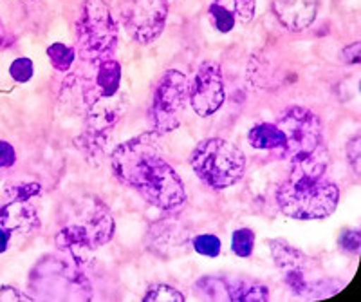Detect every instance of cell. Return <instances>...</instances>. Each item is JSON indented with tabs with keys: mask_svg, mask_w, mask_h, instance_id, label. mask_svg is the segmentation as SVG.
Segmentation results:
<instances>
[{
	"mask_svg": "<svg viewBox=\"0 0 361 302\" xmlns=\"http://www.w3.org/2000/svg\"><path fill=\"white\" fill-rule=\"evenodd\" d=\"M112 172L125 186L161 210H176L186 201L185 185L163 157L159 133H145L118 145L111 157Z\"/></svg>",
	"mask_w": 361,
	"mask_h": 302,
	"instance_id": "1",
	"label": "cell"
},
{
	"mask_svg": "<svg viewBox=\"0 0 361 302\" xmlns=\"http://www.w3.org/2000/svg\"><path fill=\"white\" fill-rule=\"evenodd\" d=\"M291 174L276 191L280 210L293 219H325L334 214L340 201V188L331 179H325L327 154L324 145L312 156L293 163Z\"/></svg>",
	"mask_w": 361,
	"mask_h": 302,
	"instance_id": "2",
	"label": "cell"
},
{
	"mask_svg": "<svg viewBox=\"0 0 361 302\" xmlns=\"http://www.w3.org/2000/svg\"><path fill=\"white\" fill-rule=\"evenodd\" d=\"M114 230V217L109 208L94 195H87L76 203L71 221L60 228L54 241L58 248L69 253L76 265H85L92 250L112 239Z\"/></svg>",
	"mask_w": 361,
	"mask_h": 302,
	"instance_id": "3",
	"label": "cell"
},
{
	"mask_svg": "<svg viewBox=\"0 0 361 302\" xmlns=\"http://www.w3.org/2000/svg\"><path fill=\"white\" fill-rule=\"evenodd\" d=\"M271 255L282 273L283 282L296 297H304L307 301L327 298L340 291L341 284H338L333 277H327L320 270L318 262L300 252L291 244L283 243L282 239L269 241Z\"/></svg>",
	"mask_w": 361,
	"mask_h": 302,
	"instance_id": "4",
	"label": "cell"
},
{
	"mask_svg": "<svg viewBox=\"0 0 361 302\" xmlns=\"http://www.w3.org/2000/svg\"><path fill=\"white\" fill-rule=\"evenodd\" d=\"M190 165L202 183L215 191H224L243 179L246 172V156L230 141L206 138L193 149Z\"/></svg>",
	"mask_w": 361,
	"mask_h": 302,
	"instance_id": "5",
	"label": "cell"
},
{
	"mask_svg": "<svg viewBox=\"0 0 361 302\" xmlns=\"http://www.w3.org/2000/svg\"><path fill=\"white\" fill-rule=\"evenodd\" d=\"M118 44V24L105 0H85L78 18V51L90 64L107 60Z\"/></svg>",
	"mask_w": 361,
	"mask_h": 302,
	"instance_id": "6",
	"label": "cell"
},
{
	"mask_svg": "<svg viewBox=\"0 0 361 302\" xmlns=\"http://www.w3.org/2000/svg\"><path fill=\"white\" fill-rule=\"evenodd\" d=\"M85 102V128L76 140V145L90 162H94V157H103L107 150L116 125L123 116L127 102L119 92L109 98H90Z\"/></svg>",
	"mask_w": 361,
	"mask_h": 302,
	"instance_id": "7",
	"label": "cell"
},
{
	"mask_svg": "<svg viewBox=\"0 0 361 302\" xmlns=\"http://www.w3.org/2000/svg\"><path fill=\"white\" fill-rule=\"evenodd\" d=\"M280 131L283 133V147L279 150L283 159L298 163L320 149L324 143L320 118L305 107H291L280 116Z\"/></svg>",
	"mask_w": 361,
	"mask_h": 302,
	"instance_id": "8",
	"label": "cell"
},
{
	"mask_svg": "<svg viewBox=\"0 0 361 302\" xmlns=\"http://www.w3.org/2000/svg\"><path fill=\"white\" fill-rule=\"evenodd\" d=\"M190 82L180 71H166L154 91L150 120L156 133L169 134L180 123V114L188 102Z\"/></svg>",
	"mask_w": 361,
	"mask_h": 302,
	"instance_id": "9",
	"label": "cell"
},
{
	"mask_svg": "<svg viewBox=\"0 0 361 302\" xmlns=\"http://www.w3.org/2000/svg\"><path fill=\"white\" fill-rule=\"evenodd\" d=\"M121 17L132 40L147 46L163 33L169 17V0H128Z\"/></svg>",
	"mask_w": 361,
	"mask_h": 302,
	"instance_id": "10",
	"label": "cell"
},
{
	"mask_svg": "<svg viewBox=\"0 0 361 302\" xmlns=\"http://www.w3.org/2000/svg\"><path fill=\"white\" fill-rule=\"evenodd\" d=\"M195 294L206 301L228 302H266L269 291L257 279L238 277V275H212L195 282Z\"/></svg>",
	"mask_w": 361,
	"mask_h": 302,
	"instance_id": "11",
	"label": "cell"
},
{
	"mask_svg": "<svg viewBox=\"0 0 361 302\" xmlns=\"http://www.w3.org/2000/svg\"><path fill=\"white\" fill-rule=\"evenodd\" d=\"M190 105L199 116H212L222 107L226 99L224 80L217 62H204L199 67L197 75L190 82Z\"/></svg>",
	"mask_w": 361,
	"mask_h": 302,
	"instance_id": "12",
	"label": "cell"
},
{
	"mask_svg": "<svg viewBox=\"0 0 361 302\" xmlns=\"http://www.w3.org/2000/svg\"><path fill=\"white\" fill-rule=\"evenodd\" d=\"M320 0H275V15L289 31H304L314 22Z\"/></svg>",
	"mask_w": 361,
	"mask_h": 302,
	"instance_id": "13",
	"label": "cell"
},
{
	"mask_svg": "<svg viewBox=\"0 0 361 302\" xmlns=\"http://www.w3.org/2000/svg\"><path fill=\"white\" fill-rule=\"evenodd\" d=\"M0 226L11 234H31L40 226V217L29 201H9L0 208Z\"/></svg>",
	"mask_w": 361,
	"mask_h": 302,
	"instance_id": "14",
	"label": "cell"
},
{
	"mask_svg": "<svg viewBox=\"0 0 361 302\" xmlns=\"http://www.w3.org/2000/svg\"><path fill=\"white\" fill-rule=\"evenodd\" d=\"M121 82V66L116 60H102L96 62L92 82L85 85V99L90 98H109L119 92Z\"/></svg>",
	"mask_w": 361,
	"mask_h": 302,
	"instance_id": "15",
	"label": "cell"
},
{
	"mask_svg": "<svg viewBox=\"0 0 361 302\" xmlns=\"http://www.w3.org/2000/svg\"><path fill=\"white\" fill-rule=\"evenodd\" d=\"M247 143L257 150H280L283 147V133L276 123H259L247 133Z\"/></svg>",
	"mask_w": 361,
	"mask_h": 302,
	"instance_id": "16",
	"label": "cell"
},
{
	"mask_svg": "<svg viewBox=\"0 0 361 302\" xmlns=\"http://www.w3.org/2000/svg\"><path fill=\"white\" fill-rule=\"evenodd\" d=\"M226 8L240 24H250L255 17V0H214Z\"/></svg>",
	"mask_w": 361,
	"mask_h": 302,
	"instance_id": "17",
	"label": "cell"
},
{
	"mask_svg": "<svg viewBox=\"0 0 361 302\" xmlns=\"http://www.w3.org/2000/svg\"><path fill=\"white\" fill-rule=\"evenodd\" d=\"M145 302H185V295L177 291L173 286L163 284V282H157L152 284L147 290V294L143 295Z\"/></svg>",
	"mask_w": 361,
	"mask_h": 302,
	"instance_id": "18",
	"label": "cell"
},
{
	"mask_svg": "<svg viewBox=\"0 0 361 302\" xmlns=\"http://www.w3.org/2000/svg\"><path fill=\"white\" fill-rule=\"evenodd\" d=\"M47 56L56 71H69L76 59V51L73 47H67L66 44H53L47 47Z\"/></svg>",
	"mask_w": 361,
	"mask_h": 302,
	"instance_id": "19",
	"label": "cell"
},
{
	"mask_svg": "<svg viewBox=\"0 0 361 302\" xmlns=\"http://www.w3.org/2000/svg\"><path fill=\"white\" fill-rule=\"evenodd\" d=\"M255 246V234L250 228H238L231 236V250L238 257H250L253 253Z\"/></svg>",
	"mask_w": 361,
	"mask_h": 302,
	"instance_id": "20",
	"label": "cell"
},
{
	"mask_svg": "<svg viewBox=\"0 0 361 302\" xmlns=\"http://www.w3.org/2000/svg\"><path fill=\"white\" fill-rule=\"evenodd\" d=\"M208 17L209 20H212V24H214L215 30L221 31V33H230L235 28V22H237L233 15H231L226 8H222L221 4H217V2H214V4L209 6Z\"/></svg>",
	"mask_w": 361,
	"mask_h": 302,
	"instance_id": "21",
	"label": "cell"
},
{
	"mask_svg": "<svg viewBox=\"0 0 361 302\" xmlns=\"http://www.w3.org/2000/svg\"><path fill=\"white\" fill-rule=\"evenodd\" d=\"M193 250L199 253V255L204 257H217L221 253V239L217 236H212V234H204V236L193 237L192 241Z\"/></svg>",
	"mask_w": 361,
	"mask_h": 302,
	"instance_id": "22",
	"label": "cell"
},
{
	"mask_svg": "<svg viewBox=\"0 0 361 302\" xmlns=\"http://www.w3.org/2000/svg\"><path fill=\"white\" fill-rule=\"evenodd\" d=\"M42 192L40 183L37 181H22L15 183L8 188V195L13 201H29L31 198L38 195Z\"/></svg>",
	"mask_w": 361,
	"mask_h": 302,
	"instance_id": "23",
	"label": "cell"
},
{
	"mask_svg": "<svg viewBox=\"0 0 361 302\" xmlns=\"http://www.w3.org/2000/svg\"><path fill=\"white\" fill-rule=\"evenodd\" d=\"M33 62L29 59H17L11 64V67H9V75H11V78L18 83L29 82V80L33 78Z\"/></svg>",
	"mask_w": 361,
	"mask_h": 302,
	"instance_id": "24",
	"label": "cell"
},
{
	"mask_svg": "<svg viewBox=\"0 0 361 302\" xmlns=\"http://www.w3.org/2000/svg\"><path fill=\"white\" fill-rule=\"evenodd\" d=\"M345 152H347V162L350 163V167H353V170L356 172V174H360V167H361V136L360 134H356V136L350 138V141L347 143V149H345Z\"/></svg>",
	"mask_w": 361,
	"mask_h": 302,
	"instance_id": "25",
	"label": "cell"
},
{
	"mask_svg": "<svg viewBox=\"0 0 361 302\" xmlns=\"http://www.w3.org/2000/svg\"><path fill=\"white\" fill-rule=\"evenodd\" d=\"M340 246L347 253H353L356 255L361 248V234L360 230H347V232L341 234L340 237Z\"/></svg>",
	"mask_w": 361,
	"mask_h": 302,
	"instance_id": "26",
	"label": "cell"
},
{
	"mask_svg": "<svg viewBox=\"0 0 361 302\" xmlns=\"http://www.w3.org/2000/svg\"><path fill=\"white\" fill-rule=\"evenodd\" d=\"M15 163H17V152L13 145L6 140H0V170L11 169Z\"/></svg>",
	"mask_w": 361,
	"mask_h": 302,
	"instance_id": "27",
	"label": "cell"
},
{
	"mask_svg": "<svg viewBox=\"0 0 361 302\" xmlns=\"http://www.w3.org/2000/svg\"><path fill=\"white\" fill-rule=\"evenodd\" d=\"M0 301L2 302H27L35 301L33 297L18 291L15 286H0Z\"/></svg>",
	"mask_w": 361,
	"mask_h": 302,
	"instance_id": "28",
	"label": "cell"
},
{
	"mask_svg": "<svg viewBox=\"0 0 361 302\" xmlns=\"http://www.w3.org/2000/svg\"><path fill=\"white\" fill-rule=\"evenodd\" d=\"M343 62L349 64V66H357L361 62V44L360 42H354L350 46H347L343 49Z\"/></svg>",
	"mask_w": 361,
	"mask_h": 302,
	"instance_id": "29",
	"label": "cell"
},
{
	"mask_svg": "<svg viewBox=\"0 0 361 302\" xmlns=\"http://www.w3.org/2000/svg\"><path fill=\"white\" fill-rule=\"evenodd\" d=\"M9 239H11V232H9V230H6L4 226L0 228V253H4L6 250H8Z\"/></svg>",
	"mask_w": 361,
	"mask_h": 302,
	"instance_id": "30",
	"label": "cell"
},
{
	"mask_svg": "<svg viewBox=\"0 0 361 302\" xmlns=\"http://www.w3.org/2000/svg\"><path fill=\"white\" fill-rule=\"evenodd\" d=\"M2 40H4V24L0 20V44H2Z\"/></svg>",
	"mask_w": 361,
	"mask_h": 302,
	"instance_id": "31",
	"label": "cell"
}]
</instances>
